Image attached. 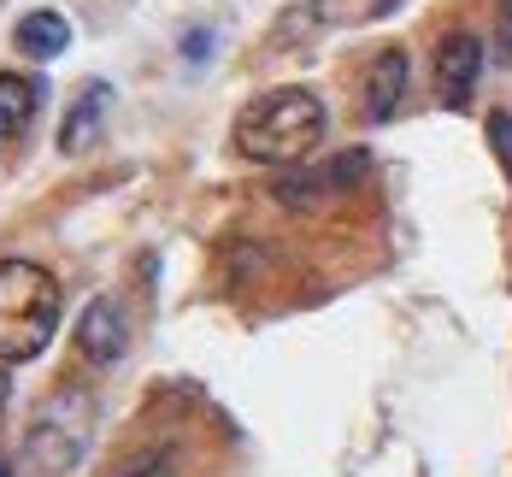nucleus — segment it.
I'll return each mask as SVG.
<instances>
[{
  "label": "nucleus",
  "instance_id": "obj_12",
  "mask_svg": "<svg viewBox=\"0 0 512 477\" xmlns=\"http://www.w3.org/2000/svg\"><path fill=\"white\" fill-rule=\"evenodd\" d=\"M489 148H495V159L507 165V177H512V112H489Z\"/></svg>",
  "mask_w": 512,
  "mask_h": 477
},
{
  "label": "nucleus",
  "instance_id": "obj_6",
  "mask_svg": "<svg viewBox=\"0 0 512 477\" xmlns=\"http://www.w3.org/2000/svg\"><path fill=\"white\" fill-rule=\"evenodd\" d=\"M124 348H130V318H124V307L112 295H95L83 307V318H77V354L89 366H118Z\"/></svg>",
  "mask_w": 512,
  "mask_h": 477
},
{
  "label": "nucleus",
  "instance_id": "obj_8",
  "mask_svg": "<svg viewBox=\"0 0 512 477\" xmlns=\"http://www.w3.org/2000/svg\"><path fill=\"white\" fill-rule=\"evenodd\" d=\"M106 112H112V89L106 83H89L77 101H71V112H65V124H59V154H89L95 142H101L106 130Z\"/></svg>",
  "mask_w": 512,
  "mask_h": 477
},
{
  "label": "nucleus",
  "instance_id": "obj_16",
  "mask_svg": "<svg viewBox=\"0 0 512 477\" xmlns=\"http://www.w3.org/2000/svg\"><path fill=\"white\" fill-rule=\"evenodd\" d=\"M0 477H12V466H6V460H0Z\"/></svg>",
  "mask_w": 512,
  "mask_h": 477
},
{
  "label": "nucleus",
  "instance_id": "obj_9",
  "mask_svg": "<svg viewBox=\"0 0 512 477\" xmlns=\"http://www.w3.org/2000/svg\"><path fill=\"white\" fill-rule=\"evenodd\" d=\"M12 48L24 53V59H59V53L71 48V24L59 12H30V18H18Z\"/></svg>",
  "mask_w": 512,
  "mask_h": 477
},
{
  "label": "nucleus",
  "instance_id": "obj_4",
  "mask_svg": "<svg viewBox=\"0 0 512 477\" xmlns=\"http://www.w3.org/2000/svg\"><path fill=\"white\" fill-rule=\"evenodd\" d=\"M477 77H483V42L471 30L442 36V48H436V106L442 112H465L471 95H477Z\"/></svg>",
  "mask_w": 512,
  "mask_h": 477
},
{
  "label": "nucleus",
  "instance_id": "obj_10",
  "mask_svg": "<svg viewBox=\"0 0 512 477\" xmlns=\"http://www.w3.org/2000/svg\"><path fill=\"white\" fill-rule=\"evenodd\" d=\"M36 83L30 77H18V71H0V148L6 142H18L24 130H30V118H36Z\"/></svg>",
  "mask_w": 512,
  "mask_h": 477
},
{
  "label": "nucleus",
  "instance_id": "obj_7",
  "mask_svg": "<svg viewBox=\"0 0 512 477\" xmlns=\"http://www.w3.org/2000/svg\"><path fill=\"white\" fill-rule=\"evenodd\" d=\"M407 83H412L407 48H383L371 59V71H365V118L371 124H389L407 106Z\"/></svg>",
  "mask_w": 512,
  "mask_h": 477
},
{
  "label": "nucleus",
  "instance_id": "obj_5",
  "mask_svg": "<svg viewBox=\"0 0 512 477\" xmlns=\"http://www.w3.org/2000/svg\"><path fill=\"white\" fill-rule=\"evenodd\" d=\"M365 171H371V154H365V148H348V154L324 159V165H312L301 177H283V183H277V201H283V207H318L324 195L354 189Z\"/></svg>",
  "mask_w": 512,
  "mask_h": 477
},
{
  "label": "nucleus",
  "instance_id": "obj_1",
  "mask_svg": "<svg viewBox=\"0 0 512 477\" xmlns=\"http://www.w3.org/2000/svg\"><path fill=\"white\" fill-rule=\"evenodd\" d=\"M324 130H330V112L324 101L312 95V89H271V95H259V101L242 106V118H236V148L259 165H295V159H307L318 142H324Z\"/></svg>",
  "mask_w": 512,
  "mask_h": 477
},
{
  "label": "nucleus",
  "instance_id": "obj_14",
  "mask_svg": "<svg viewBox=\"0 0 512 477\" xmlns=\"http://www.w3.org/2000/svg\"><path fill=\"white\" fill-rule=\"evenodd\" d=\"M206 48H212V36H206V30H195V36H183V53H189V59H206Z\"/></svg>",
  "mask_w": 512,
  "mask_h": 477
},
{
  "label": "nucleus",
  "instance_id": "obj_3",
  "mask_svg": "<svg viewBox=\"0 0 512 477\" xmlns=\"http://www.w3.org/2000/svg\"><path fill=\"white\" fill-rule=\"evenodd\" d=\"M59 330V283L36 260H0V366L36 360Z\"/></svg>",
  "mask_w": 512,
  "mask_h": 477
},
{
  "label": "nucleus",
  "instance_id": "obj_2",
  "mask_svg": "<svg viewBox=\"0 0 512 477\" xmlns=\"http://www.w3.org/2000/svg\"><path fill=\"white\" fill-rule=\"evenodd\" d=\"M95 430H101V407L89 389L77 383H59L36 401V413L24 424V466L36 477H65L77 472V460L95 448Z\"/></svg>",
  "mask_w": 512,
  "mask_h": 477
},
{
  "label": "nucleus",
  "instance_id": "obj_15",
  "mask_svg": "<svg viewBox=\"0 0 512 477\" xmlns=\"http://www.w3.org/2000/svg\"><path fill=\"white\" fill-rule=\"evenodd\" d=\"M6 395H12V377H6V366H0V413H6Z\"/></svg>",
  "mask_w": 512,
  "mask_h": 477
},
{
  "label": "nucleus",
  "instance_id": "obj_11",
  "mask_svg": "<svg viewBox=\"0 0 512 477\" xmlns=\"http://www.w3.org/2000/svg\"><path fill=\"white\" fill-rule=\"evenodd\" d=\"M171 472H177V448H171V442H154V448L130 454L112 477H171Z\"/></svg>",
  "mask_w": 512,
  "mask_h": 477
},
{
  "label": "nucleus",
  "instance_id": "obj_13",
  "mask_svg": "<svg viewBox=\"0 0 512 477\" xmlns=\"http://www.w3.org/2000/svg\"><path fill=\"white\" fill-rule=\"evenodd\" d=\"M501 59L512 65V0H501Z\"/></svg>",
  "mask_w": 512,
  "mask_h": 477
}]
</instances>
